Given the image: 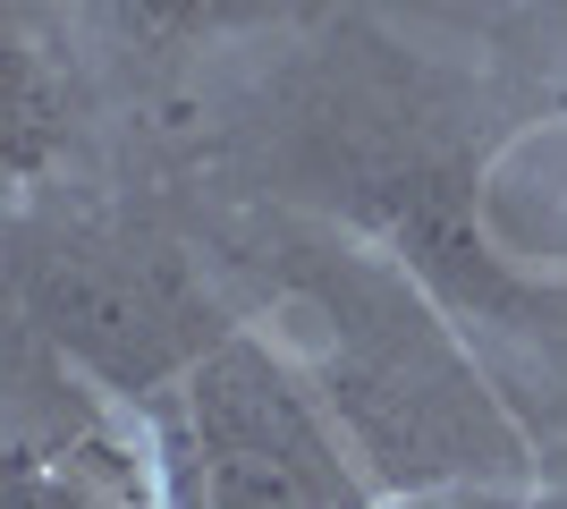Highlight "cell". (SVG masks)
<instances>
[{
    "instance_id": "52a82bcc",
    "label": "cell",
    "mask_w": 567,
    "mask_h": 509,
    "mask_svg": "<svg viewBox=\"0 0 567 509\" xmlns=\"http://www.w3.org/2000/svg\"><path fill=\"white\" fill-rule=\"evenodd\" d=\"M381 509H399V501H381Z\"/></svg>"
},
{
    "instance_id": "7a4b0ae2",
    "label": "cell",
    "mask_w": 567,
    "mask_h": 509,
    "mask_svg": "<svg viewBox=\"0 0 567 509\" xmlns=\"http://www.w3.org/2000/svg\"><path fill=\"white\" fill-rule=\"evenodd\" d=\"M178 509H381L331 399L271 332L229 323L153 399Z\"/></svg>"
},
{
    "instance_id": "8992f818",
    "label": "cell",
    "mask_w": 567,
    "mask_h": 509,
    "mask_svg": "<svg viewBox=\"0 0 567 509\" xmlns=\"http://www.w3.org/2000/svg\"><path fill=\"white\" fill-rule=\"evenodd\" d=\"M508 509H567V476H550V485H525Z\"/></svg>"
},
{
    "instance_id": "3957f363",
    "label": "cell",
    "mask_w": 567,
    "mask_h": 509,
    "mask_svg": "<svg viewBox=\"0 0 567 509\" xmlns=\"http://www.w3.org/2000/svg\"><path fill=\"white\" fill-rule=\"evenodd\" d=\"M111 390L69 357V399L9 441L0 509H178L153 408H118Z\"/></svg>"
},
{
    "instance_id": "5b68a950",
    "label": "cell",
    "mask_w": 567,
    "mask_h": 509,
    "mask_svg": "<svg viewBox=\"0 0 567 509\" xmlns=\"http://www.w3.org/2000/svg\"><path fill=\"white\" fill-rule=\"evenodd\" d=\"M127 34H153V43H195V34H220V26H246L262 0H102Z\"/></svg>"
},
{
    "instance_id": "277c9868",
    "label": "cell",
    "mask_w": 567,
    "mask_h": 509,
    "mask_svg": "<svg viewBox=\"0 0 567 509\" xmlns=\"http://www.w3.org/2000/svg\"><path fill=\"white\" fill-rule=\"evenodd\" d=\"M69 128H76L69 69H60L51 43L18 18L9 26V60H0V162H9V195H18V204L69 162Z\"/></svg>"
},
{
    "instance_id": "6da1fadb",
    "label": "cell",
    "mask_w": 567,
    "mask_h": 509,
    "mask_svg": "<svg viewBox=\"0 0 567 509\" xmlns=\"http://www.w3.org/2000/svg\"><path fill=\"white\" fill-rule=\"evenodd\" d=\"M288 297L313 315L322 357L313 383L339 434L355 441L381 501H441V492L534 485V434L474 365L466 332L381 238H313L288 246Z\"/></svg>"
}]
</instances>
